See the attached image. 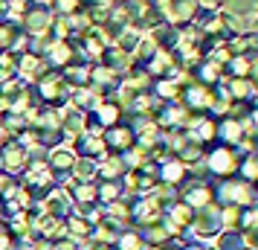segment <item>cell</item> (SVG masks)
<instances>
[{
  "label": "cell",
  "instance_id": "obj_9",
  "mask_svg": "<svg viewBox=\"0 0 258 250\" xmlns=\"http://www.w3.org/2000/svg\"><path fill=\"white\" fill-rule=\"evenodd\" d=\"M218 12L223 18H246V15H258V0H221Z\"/></svg>",
  "mask_w": 258,
  "mask_h": 250
},
{
  "label": "cell",
  "instance_id": "obj_13",
  "mask_svg": "<svg viewBox=\"0 0 258 250\" xmlns=\"http://www.w3.org/2000/svg\"><path fill=\"white\" fill-rule=\"evenodd\" d=\"M186 178H188V166L180 160V157H177L174 163H165V166H163V180H165V183L177 186L180 180H186Z\"/></svg>",
  "mask_w": 258,
  "mask_h": 250
},
{
  "label": "cell",
  "instance_id": "obj_4",
  "mask_svg": "<svg viewBox=\"0 0 258 250\" xmlns=\"http://www.w3.org/2000/svg\"><path fill=\"white\" fill-rule=\"evenodd\" d=\"M183 204H188L191 210H203V207H209L215 204V183L209 180H195V183H188L186 189H183Z\"/></svg>",
  "mask_w": 258,
  "mask_h": 250
},
{
  "label": "cell",
  "instance_id": "obj_21",
  "mask_svg": "<svg viewBox=\"0 0 258 250\" xmlns=\"http://www.w3.org/2000/svg\"><path fill=\"white\" fill-rule=\"evenodd\" d=\"M246 250H252V247H246Z\"/></svg>",
  "mask_w": 258,
  "mask_h": 250
},
{
  "label": "cell",
  "instance_id": "obj_20",
  "mask_svg": "<svg viewBox=\"0 0 258 250\" xmlns=\"http://www.w3.org/2000/svg\"><path fill=\"white\" fill-rule=\"evenodd\" d=\"M252 204H255V207H258V186H255V201H252Z\"/></svg>",
  "mask_w": 258,
  "mask_h": 250
},
{
  "label": "cell",
  "instance_id": "obj_14",
  "mask_svg": "<svg viewBox=\"0 0 258 250\" xmlns=\"http://www.w3.org/2000/svg\"><path fill=\"white\" fill-rule=\"evenodd\" d=\"M241 210L235 204H221V224L223 230H241Z\"/></svg>",
  "mask_w": 258,
  "mask_h": 250
},
{
  "label": "cell",
  "instance_id": "obj_1",
  "mask_svg": "<svg viewBox=\"0 0 258 250\" xmlns=\"http://www.w3.org/2000/svg\"><path fill=\"white\" fill-rule=\"evenodd\" d=\"M206 172H209L215 180L223 178H232L238 175V163H241V152L232 148V145H223V143H212V148H206Z\"/></svg>",
  "mask_w": 258,
  "mask_h": 250
},
{
  "label": "cell",
  "instance_id": "obj_18",
  "mask_svg": "<svg viewBox=\"0 0 258 250\" xmlns=\"http://www.w3.org/2000/svg\"><path fill=\"white\" fill-rule=\"evenodd\" d=\"M246 122H249V128H255V131H258V105H249V114H246Z\"/></svg>",
  "mask_w": 258,
  "mask_h": 250
},
{
  "label": "cell",
  "instance_id": "obj_3",
  "mask_svg": "<svg viewBox=\"0 0 258 250\" xmlns=\"http://www.w3.org/2000/svg\"><path fill=\"white\" fill-rule=\"evenodd\" d=\"M191 230L198 238H215L223 230L221 224V204H209L203 210H195V218H191Z\"/></svg>",
  "mask_w": 258,
  "mask_h": 250
},
{
  "label": "cell",
  "instance_id": "obj_12",
  "mask_svg": "<svg viewBox=\"0 0 258 250\" xmlns=\"http://www.w3.org/2000/svg\"><path fill=\"white\" fill-rule=\"evenodd\" d=\"M198 76L203 79V84H221V82H223V64L206 59V61L198 67Z\"/></svg>",
  "mask_w": 258,
  "mask_h": 250
},
{
  "label": "cell",
  "instance_id": "obj_8",
  "mask_svg": "<svg viewBox=\"0 0 258 250\" xmlns=\"http://www.w3.org/2000/svg\"><path fill=\"white\" fill-rule=\"evenodd\" d=\"M212 99H215V90H212L209 84L195 82V84H188V87H186V102H188V108L209 111V108H212Z\"/></svg>",
  "mask_w": 258,
  "mask_h": 250
},
{
  "label": "cell",
  "instance_id": "obj_7",
  "mask_svg": "<svg viewBox=\"0 0 258 250\" xmlns=\"http://www.w3.org/2000/svg\"><path fill=\"white\" fill-rule=\"evenodd\" d=\"M223 87H226V93L232 102H249L252 105V96H255V84L252 79H229V76H223Z\"/></svg>",
  "mask_w": 258,
  "mask_h": 250
},
{
  "label": "cell",
  "instance_id": "obj_17",
  "mask_svg": "<svg viewBox=\"0 0 258 250\" xmlns=\"http://www.w3.org/2000/svg\"><path fill=\"white\" fill-rule=\"evenodd\" d=\"M200 9H206V12H218L221 9V0H198Z\"/></svg>",
  "mask_w": 258,
  "mask_h": 250
},
{
  "label": "cell",
  "instance_id": "obj_10",
  "mask_svg": "<svg viewBox=\"0 0 258 250\" xmlns=\"http://www.w3.org/2000/svg\"><path fill=\"white\" fill-rule=\"evenodd\" d=\"M215 241V250H246V236L241 230H221Z\"/></svg>",
  "mask_w": 258,
  "mask_h": 250
},
{
  "label": "cell",
  "instance_id": "obj_11",
  "mask_svg": "<svg viewBox=\"0 0 258 250\" xmlns=\"http://www.w3.org/2000/svg\"><path fill=\"white\" fill-rule=\"evenodd\" d=\"M238 178L258 186V152H249V155H241V163H238Z\"/></svg>",
  "mask_w": 258,
  "mask_h": 250
},
{
  "label": "cell",
  "instance_id": "obj_5",
  "mask_svg": "<svg viewBox=\"0 0 258 250\" xmlns=\"http://www.w3.org/2000/svg\"><path fill=\"white\" fill-rule=\"evenodd\" d=\"M191 143H200V145H212V143H218V119L215 117H200L195 119L191 125Z\"/></svg>",
  "mask_w": 258,
  "mask_h": 250
},
{
  "label": "cell",
  "instance_id": "obj_19",
  "mask_svg": "<svg viewBox=\"0 0 258 250\" xmlns=\"http://www.w3.org/2000/svg\"><path fill=\"white\" fill-rule=\"evenodd\" d=\"M249 79H252V84L258 87V56H252V64H249Z\"/></svg>",
  "mask_w": 258,
  "mask_h": 250
},
{
  "label": "cell",
  "instance_id": "obj_15",
  "mask_svg": "<svg viewBox=\"0 0 258 250\" xmlns=\"http://www.w3.org/2000/svg\"><path fill=\"white\" fill-rule=\"evenodd\" d=\"M258 230V207L249 204L241 210V233H255Z\"/></svg>",
  "mask_w": 258,
  "mask_h": 250
},
{
  "label": "cell",
  "instance_id": "obj_6",
  "mask_svg": "<svg viewBox=\"0 0 258 250\" xmlns=\"http://www.w3.org/2000/svg\"><path fill=\"white\" fill-rule=\"evenodd\" d=\"M198 12H200L198 0H168V21L171 24L186 26L198 18Z\"/></svg>",
  "mask_w": 258,
  "mask_h": 250
},
{
  "label": "cell",
  "instance_id": "obj_16",
  "mask_svg": "<svg viewBox=\"0 0 258 250\" xmlns=\"http://www.w3.org/2000/svg\"><path fill=\"white\" fill-rule=\"evenodd\" d=\"M142 244H140V238L137 236H125L122 238V250H140Z\"/></svg>",
  "mask_w": 258,
  "mask_h": 250
},
{
  "label": "cell",
  "instance_id": "obj_2",
  "mask_svg": "<svg viewBox=\"0 0 258 250\" xmlns=\"http://www.w3.org/2000/svg\"><path fill=\"white\" fill-rule=\"evenodd\" d=\"M215 198L221 204H235V207H249L255 201V186L241 180L238 175L232 178H223L215 183Z\"/></svg>",
  "mask_w": 258,
  "mask_h": 250
}]
</instances>
